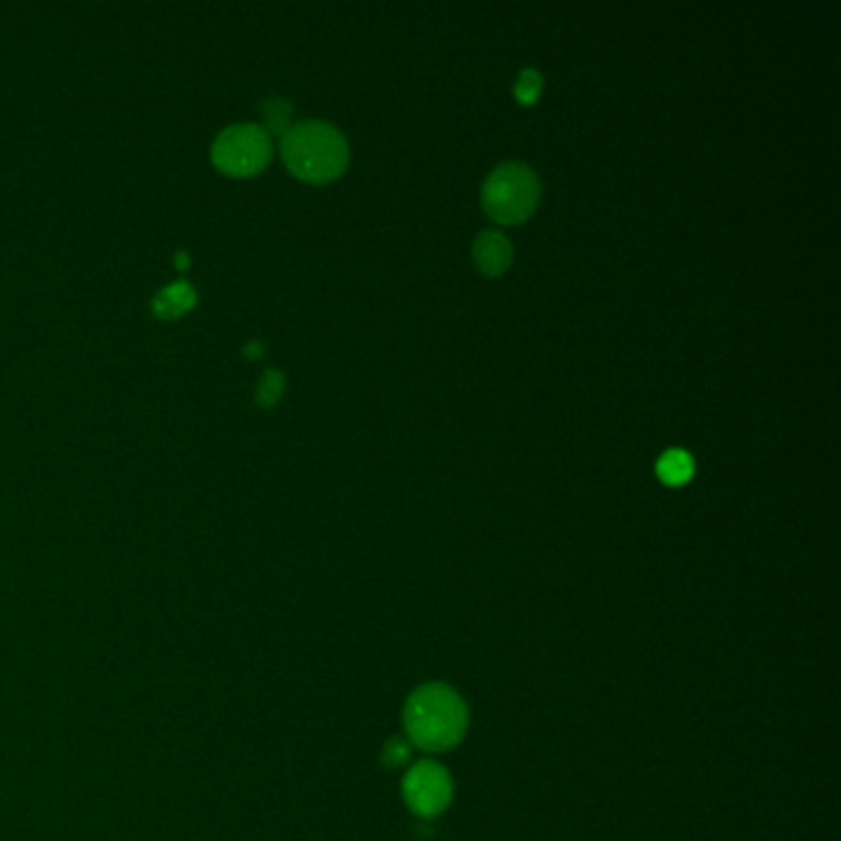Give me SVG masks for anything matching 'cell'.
Returning <instances> with one entry per match:
<instances>
[{
  "label": "cell",
  "instance_id": "ba28073f",
  "mask_svg": "<svg viewBox=\"0 0 841 841\" xmlns=\"http://www.w3.org/2000/svg\"><path fill=\"white\" fill-rule=\"evenodd\" d=\"M694 456L686 450H667L657 462V474L663 484L681 486L694 476Z\"/></svg>",
  "mask_w": 841,
  "mask_h": 841
},
{
  "label": "cell",
  "instance_id": "7a4b0ae2",
  "mask_svg": "<svg viewBox=\"0 0 841 841\" xmlns=\"http://www.w3.org/2000/svg\"><path fill=\"white\" fill-rule=\"evenodd\" d=\"M349 142L326 121H298L282 136V158L289 171L306 183H329L349 166Z\"/></svg>",
  "mask_w": 841,
  "mask_h": 841
},
{
  "label": "cell",
  "instance_id": "9c48e42d",
  "mask_svg": "<svg viewBox=\"0 0 841 841\" xmlns=\"http://www.w3.org/2000/svg\"><path fill=\"white\" fill-rule=\"evenodd\" d=\"M292 114H294V109H292V105H289L287 99H272V101H269V105L265 107L267 129L272 131V134L284 136L287 131L294 126V124H292ZM269 131H267V134H269Z\"/></svg>",
  "mask_w": 841,
  "mask_h": 841
},
{
  "label": "cell",
  "instance_id": "7c38bea8",
  "mask_svg": "<svg viewBox=\"0 0 841 841\" xmlns=\"http://www.w3.org/2000/svg\"><path fill=\"white\" fill-rule=\"evenodd\" d=\"M410 760V745L403 738H392L388 741L386 751H382V763L390 765V768H398V765H405Z\"/></svg>",
  "mask_w": 841,
  "mask_h": 841
},
{
  "label": "cell",
  "instance_id": "277c9868",
  "mask_svg": "<svg viewBox=\"0 0 841 841\" xmlns=\"http://www.w3.org/2000/svg\"><path fill=\"white\" fill-rule=\"evenodd\" d=\"M269 158H272V138L267 129L257 124L230 126L212 144V163L235 179L259 173Z\"/></svg>",
  "mask_w": 841,
  "mask_h": 841
},
{
  "label": "cell",
  "instance_id": "5b68a950",
  "mask_svg": "<svg viewBox=\"0 0 841 841\" xmlns=\"http://www.w3.org/2000/svg\"><path fill=\"white\" fill-rule=\"evenodd\" d=\"M452 775L435 760H419L407 770L403 780L405 805L417 817H437L452 802Z\"/></svg>",
  "mask_w": 841,
  "mask_h": 841
},
{
  "label": "cell",
  "instance_id": "6da1fadb",
  "mask_svg": "<svg viewBox=\"0 0 841 841\" xmlns=\"http://www.w3.org/2000/svg\"><path fill=\"white\" fill-rule=\"evenodd\" d=\"M403 723L407 741L419 751L444 753L460 745L470 726V711L452 686L425 684L410 694Z\"/></svg>",
  "mask_w": 841,
  "mask_h": 841
},
{
  "label": "cell",
  "instance_id": "8992f818",
  "mask_svg": "<svg viewBox=\"0 0 841 841\" xmlns=\"http://www.w3.org/2000/svg\"><path fill=\"white\" fill-rule=\"evenodd\" d=\"M472 257L476 267H479V272H484L486 277H499L511 267L513 247L499 230H484L474 240Z\"/></svg>",
  "mask_w": 841,
  "mask_h": 841
},
{
  "label": "cell",
  "instance_id": "52a82bcc",
  "mask_svg": "<svg viewBox=\"0 0 841 841\" xmlns=\"http://www.w3.org/2000/svg\"><path fill=\"white\" fill-rule=\"evenodd\" d=\"M195 306V289L188 282H175L158 292L154 298V312L161 319H175Z\"/></svg>",
  "mask_w": 841,
  "mask_h": 841
},
{
  "label": "cell",
  "instance_id": "3957f363",
  "mask_svg": "<svg viewBox=\"0 0 841 841\" xmlns=\"http://www.w3.org/2000/svg\"><path fill=\"white\" fill-rule=\"evenodd\" d=\"M540 200V181L526 163L509 161L493 168L482 185V205L489 218L503 226L528 220Z\"/></svg>",
  "mask_w": 841,
  "mask_h": 841
},
{
  "label": "cell",
  "instance_id": "30bf717a",
  "mask_svg": "<svg viewBox=\"0 0 841 841\" xmlns=\"http://www.w3.org/2000/svg\"><path fill=\"white\" fill-rule=\"evenodd\" d=\"M540 89H544V77H540L538 70H523L516 80V87H513V95L521 101V105H534L538 99Z\"/></svg>",
  "mask_w": 841,
  "mask_h": 841
},
{
  "label": "cell",
  "instance_id": "8fae6325",
  "mask_svg": "<svg viewBox=\"0 0 841 841\" xmlns=\"http://www.w3.org/2000/svg\"><path fill=\"white\" fill-rule=\"evenodd\" d=\"M284 392V378L279 370H267L265 378L259 380V388H257V403L261 407H272L275 403H279V398H282Z\"/></svg>",
  "mask_w": 841,
  "mask_h": 841
}]
</instances>
